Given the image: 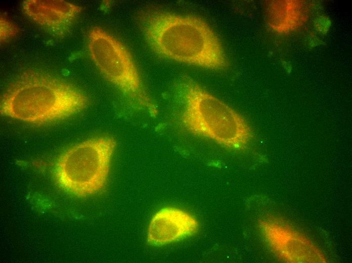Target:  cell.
<instances>
[{
    "label": "cell",
    "instance_id": "obj_1",
    "mask_svg": "<svg viewBox=\"0 0 352 263\" xmlns=\"http://www.w3.org/2000/svg\"><path fill=\"white\" fill-rule=\"evenodd\" d=\"M137 22L149 47L162 57L213 70L229 66L217 35L197 17L149 9L138 15Z\"/></svg>",
    "mask_w": 352,
    "mask_h": 263
},
{
    "label": "cell",
    "instance_id": "obj_2",
    "mask_svg": "<svg viewBox=\"0 0 352 263\" xmlns=\"http://www.w3.org/2000/svg\"><path fill=\"white\" fill-rule=\"evenodd\" d=\"M89 99L72 84L45 72L28 69L19 74L3 95L1 114L19 121L45 124L75 114Z\"/></svg>",
    "mask_w": 352,
    "mask_h": 263
},
{
    "label": "cell",
    "instance_id": "obj_3",
    "mask_svg": "<svg viewBox=\"0 0 352 263\" xmlns=\"http://www.w3.org/2000/svg\"><path fill=\"white\" fill-rule=\"evenodd\" d=\"M183 98L181 120L187 130L230 149H243L250 143L252 131L244 117L198 84L184 82Z\"/></svg>",
    "mask_w": 352,
    "mask_h": 263
},
{
    "label": "cell",
    "instance_id": "obj_4",
    "mask_svg": "<svg viewBox=\"0 0 352 263\" xmlns=\"http://www.w3.org/2000/svg\"><path fill=\"white\" fill-rule=\"evenodd\" d=\"M116 145L113 137L101 136L69 148L55 163L56 182L66 191L79 197L100 192L106 184Z\"/></svg>",
    "mask_w": 352,
    "mask_h": 263
},
{
    "label": "cell",
    "instance_id": "obj_5",
    "mask_svg": "<svg viewBox=\"0 0 352 263\" xmlns=\"http://www.w3.org/2000/svg\"><path fill=\"white\" fill-rule=\"evenodd\" d=\"M87 45L92 61L104 77L132 102L148 110L151 115H156L157 107L145 90L127 48L98 26L89 30Z\"/></svg>",
    "mask_w": 352,
    "mask_h": 263
},
{
    "label": "cell",
    "instance_id": "obj_6",
    "mask_svg": "<svg viewBox=\"0 0 352 263\" xmlns=\"http://www.w3.org/2000/svg\"><path fill=\"white\" fill-rule=\"evenodd\" d=\"M266 241L279 257L291 262H325L319 249L305 236L281 221L272 218L260 221Z\"/></svg>",
    "mask_w": 352,
    "mask_h": 263
},
{
    "label": "cell",
    "instance_id": "obj_7",
    "mask_svg": "<svg viewBox=\"0 0 352 263\" xmlns=\"http://www.w3.org/2000/svg\"><path fill=\"white\" fill-rule=\"evenodd\" d=\"M199 228L197 219L190 213L177 207H163L149 222L147 241L151 245H166L194 235Z\"/></svg>",
    "mask_w": 352,
    "mask_h": 263
},
{
    "label": "cell",
    "instance_id": "obj_8",
    "mask_svg": "<svg viewBox=\"0 0 352 263\" xmlns=\"http://www.w3.org/2000/svg\"><path fill=\"white\" fill-rule=\"evenodd\" d=\"M22 8L32 22L60 37L67 33L82 11L79 6L63 0H26Z\"/></svg>",
    "mask_w": 352,
    "mask_h": 263
},
{
    "label": "cell",
    "instance_id": "obj_9",
    "mask_svg": "<svg viewBox=\"0 0 352 263\" xmlns=\"http://www.w3.org/2000/svg\"><path fill=\"white\" fill-rule=\"evenodd\" d=\"M19 31L18 27L3 15L0 18L1 42H5L15 37Z\"/></svg>",
    "mask_w": 352,
    "mask_h": 263
}]
</instances>
